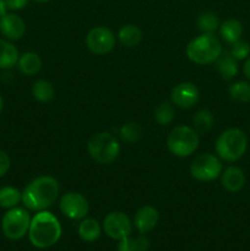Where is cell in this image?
<instances>
[{"label": "cell", "instance_id": "cell-1", "mask_svg": "<svg viewBox=\"0 0 250 251\" xmlns=\"http://www.w3.org/2000/svg\"><path fill=\"white\" fill-rule=\"evenodd\" d=\"M59 196L58 180L53 176H42L33 179L22 191V202L31 211H44L50 207Z\"/></svg>", "mask_w": 250, "mask_h": 251}, {"label": "cell", "instance_id": "cell-2", "mask_svg": "<svg viewBox=\"0 0 250 251\" xmlns=\"http://www.w3.org/2000/svg\"><path fill=\"white\" fill-rule=\"evenodd\" d=\"M61 225L58 218L49 211H39L32 217L28 229V239L37 249H48L59 242Z\"/></svg>", "mask_w": 250, "mask_h": 251}, {"label": "cell", "instance_id": "cell-3", "mask_svg": "<svg viewBox=\"0 0 250 251\" xmlns=\"http://www.w3.org/2000/svg\"><path fill=\"white\" fill-rule=\"evenodd\" d=\"M223 48L215 33H201L186 46V56L189 60L199 65L215 63Z\"/></svg>", "mask_w": 250, "mask_h": 251}, {"label": "cell", "instance_id": "cell-4", "mask_svg": "<svg viewBox=\"0 0 250 251\" xmlns=\"http://www.w3.org/2000/svg\"><path fill=\"white\" fill-rule=\"evenodd\" d=\"M216 153L225 162H237L248 149V137L237 127L225 130L216 140Z\"/></svg>", "mask_w": 250, "mask_h": 251}, {"label": "cell", "instance_id": "cell-5", "mask_svg": "<svg viewBox=\"0 0 250 251\" xmlns=\"http://www.w3.org/2000/svg\"><path fill=\"white\" fill-rule=\"evenodd\" d=\"M87 152L96 163L110 164L119 156L120 145L109 132H98L88 140Z\"/></svg>", "mask_w": 250, "mask_h": 251}, {"label": "cell", "instance_id": "cell-6", "mask_svg": "<svg viewBox=\"0 0 250 251\" xmlns=\"http://www.w3.org/2000/svg\"><path fill=\"white\" fill-rule=\"evenodd\" d=\"M200 137L194 127L186 125L175 126L167 137V146L175 157H189L198 150Z\"/></svg>", "mask_w": 250, "mask_h": 251}, {"label": "cell", "instance_id": "cell-7", "mask_svg": "<svg viewBox=\"0 0 250 251\" xmlns=\"http://www.w3.org/2000/svg\"><path fill=\"white\" fill-rule=\"evenodd\" d=\"M28 211L22 207L10 208L1 221V229L5 237L11 240H19L28 233L31 225Z\"/></svg>", "mask_w": 250, "mask_h": 251}, {"label": "cell", "instance_id": "cell-8", "mask_svg": "<svg viewBox=\"0 0 250 251\" xmlns=\"http://www.w3.org/2000/svg\"><path fill=\"white\" fill-rule=\"evenodd\" d=\"M190 174L199 181L216 180L222 174V162L212 153L199 154L191 162Z\"/></svg>", "mask_w": 250, "mask_h": 251}, {"label": "cell", "instance_id": "cell-9", "mask_svg": "<svg viewBox=\"0 0 250 251\" xmlns=\"http://www.w3.org/2000/svg\"><path fill=\"white\" fill-rule=\"evenodd\" d=\"M59 208L65 217L74 221H81L87 216L90 211V203L82 194L69 191L60 198Z\"/></svg>", "mask_w": 250, "mask_h": 251}, {"label": "cell", "instance_id": "cell-10", "mask_svg": "<svg viewBox=\"0 0 250 251\" xmlns=\"http://www.w3.org/2000/svg\"><path fill=\"white\" fill-rule=\"evenodd\" d=\"M86 46L91 53L104 55L115 47V36L108 27L98 26L90 29L86 36Z\"/></svg>", "mask_w": 250, "mask_h": 251}, {"label": "cell", "instance_id": "cell-11", "mask_svg": "<svg viewBox=\"0 0 250 251\" xmlns=\"http://www.w3.org/2000/svg\"><path fill=\"white\" fill-rule=\"evenodd\" d=\"M102 229L110 239L120 240L131 235L132 222L124 212L114 211V212L108 213L104 217Z\"/></svg>", "mask_w": 250, "mask_h": 251}, {"label": "cell", "instance_id": "cell-12", "mask_svg": "<svg viewBox=\"0 0 250 251\" xmlns=\"http://www.w3.org/2000/svg\"><path fill=\"white\" fill-rule=\"evenodd\" d=\"M200 92L191 82H180L171 92V102L181 109H189L199 102Z\"/></svg>", "mask_w": 250, "mask_h": 251}, {"label": "cell", "instance_id": "cell-13", "mask_svg": "<svg viewBox=\"0 0 250 251\" xmlns=\"http://www.w3.org/2000/svg\"><path fill=\"white\" fill-rule=\"evenodd\" d=\"M159 221V213L153 206H142L137 210L134 217V226L139 233L145 234L153 229Z\"/></svg>", "mask_w": 250, "mask_h": 251}, {"label": "cell", "instance_id": "cell-14", "mask_svg": "<svg viewBox=\"0 0 250 251\" xmlns=\"http://www.w3.org/2000/svg\"><path fill=\"white\" fill-rule=\"evenodd\" d=\"M0 32L11 41L22 38L26 32V24L16 14H6L0 19Z\"/></svg>", "mask_w": 250, "mask_h": 251}, {"label": "cell", "instance_id": "cell-15", "mask_svg": "<svg viewBox=\"0 0 250 251\" xmlns=\"http://www.w3.org/2000/svg\"><path fill=\"white\" fill-rule=\"evenodd\" d=\"M221 184L229 193H238L245 185V174L239 167L230 166L221 174Z\"/></svg>", "mask_w": 250, "mask_h": 251}, {"label": "cell", "instance_id": "cell-16", "mask_svg": "<svg viewBox=\"0 0 250 251\" xmlns=\"http://www.w3.org/2000/svg\"><path fill=\"white\" fill-rule=\"evenodd\" d=\"M216 69L225 80H232L239 71L238 60L230 54V51L222 50L221 55L216 59Z\"/></svg>", "mask_w": 250, "mask_h": 251}, {"label": "cell", "instance_id": "cell-17", "mask_svg": "<svg viewBox=\"0 0 250 251\" xmlns=\"http://www.w3.org/2000/svg\"><path fill=\"white\" fill-rule=\"evenodd\" d=\"M78 237L87 243H93L100 239L102 234V226L95 218H83L77 228Z\"/></svg>", "mask_w": 250, "mask_h": 251}, {"label": "cell", "instance_id": "cell-18", "mask_svg": "<svg viewBox=\"0 0 250 251\" xmlns=\"http://www.w3.org/2000/svg\"><path fill=\"white\" fill-rule=\"evenodd\" d=\"M220 36L225 43L233 44L242 38L243 25L235 19H228L220 25Z\"/></svg>", "mask_w": 250, "mask_h": 251}, {"label": "cell", "instance_id": "cell-19", "mask_svg": "<svg viewBox=\"0 0 250 251\" xmlns=\"http://www.w3.org/2000/svg\"><path fill=\"white\" fill-rule=\"evenodd\" d=\"M17 66H19V70L25 75H36L42 69L41 56L37 53H33V51H27V53H24L19 58Z\"/></svg>", "mask_w": 250, "mask_h": 251}, {"label": "cell", "instance_id": "cell-20", "mask_svg": "<svg viewBox=\"0 0 250 251\" xmlns=\"http://www.w3.org/2000/svg\"><path fill=\"white\" fill-rule=\"evenodd\" d=\"M118 39L126 48H134L141 42L142 31L137 26L131 24L124 25L118 31Z\"/></svg>", "mask_w": 250, "mask_h": 251}, {"label": "cell", "instance_id": "cell-21", "mask_svg": "<svg viewBox=\"0 0 250 251\" xmlns=\"http://www.w3.org/2000/svg\"><path fill=\"white\" fill-rule=\"evenodd\" d=\"M19 50L10 42L0 39V69H11L19 61Z\"/></svg>", "mask_w": 250, "mask_h": 251}, {"label": "cell", "instance_id": "cell-22", "mask_svg": "<svg viewBox=\"0 0 250 251\" xmlns=\"http://www.w3.org/2000/svg\"><path fill=\"white\" fill-rule=\"evenodd\" d=\"M32 95H33L34 100H38L41 103L50 102L55 96V88L51 85V82L44 80H37L32 86Z\"/></svg>", "mask_w": 250, "mask_h": 251}, {"label": "cell", "instance_id": "cell-23", "mask_svg": "<svg viewBox=\"0 0 250 251\" xmlns=\"http://www.w3.org/2000/svg\"><path fill=\"white\" fill-rule=\"evenodd\" d=\"M150 248V242L145 235L139 237H125L119 240L118 251H147Z\"/></svg>", "mask_w": 250, "mask_h": 251}, {"label": "cell", "instance_id": "cell-24", "mask_svg": "<svg viewBox=\"0 0 250 251\" xmlns=\"http://www.w3.org/2000/svg\"><path fill=\"white\" fill-rule=\"evenodd\" d=\"M22 201V193L14 186L0 188V207L14 208Z\"/></svg>", "mask_w": 250, "mask_h": 251}, {"label": "cell", "instance_id": "cell-25", "mask_svg": "<svg viewBox=\"0 0 250 251\" xmlns=\"http://www.w3.org/2000/svg\"><path fill=\"white\" fill-rule=\"evenodd\" d=\"M213 125V115L210 110L201 109L193 118V127L199 135L207 134Z\"/></svg>", "mask_w": 250, "mask_h": 251}, {"label": "cell", "instance_id": "cell-26", "mask_svg": "<svg viewBox=\"0 0 250 251\" xmlns=\"http://www.w3.org/2000/svg\"><path fill=\"white\" fill-rule=\"evenodd\" d=\"M196 25L202 33H215L220 28V20L215 12L205 11L199 15Z\"/></svg>", "mask_w": 250, "mask_h": 251}, {"label": "cell", "instance_id": "cell-27", "mask_svg": "<svg viewBox=\"0 0 250 251\" xmlns=\"http://www.w3.org/2000/svg\"><path fill=\"white\" fill-rule=\"evenodd\" d=\"M230 98L239 103L250 102V82L248 81H237L233 82L228 88Z\"/></svg>", "mask_w": 250, "mask_h": 251}, {"label": "cell", "instance_id": "cell-28", "mask_svg": "<svg viewBox=\"0 0 250 251\" xmlns=\"http://www.w3.org/2000/svg\"><path fill=\"white\" fill-rule=\"evenodd\" d=\"M154 120L158 123L159 125H168L175 118V109H174V104L168 100L162 102L158 107L154 109Z\"/></svg>", "mask_w": 250, "mask_h": 251}, {"label": "cell", "instance_id": "cell-29", "mask_svg": "<svg viewBox=\"0 0 250 251\" xmlns=\"http://www.w3.org/2000/svg\"><path fill=\"white\" fill-rule=\"evenodd\" d=\"M142 135V127L139 123L130 122L120 127V139L125 144H134L139 141Z\"/></svg>", "mask_w": 250, "mask_h": 251}, {"label": "cell", "instance_id": "cell-30", "mask_svg": "<svg viewBox=\"0 0 250 251\" xmlns=\"http://www.w3.org/2000/svg\"><path fill=\"white\" fill-rule=\"evenodd\" d=\"M230 54L234 56L237 60H244L250 55V44L248 42L239 39L235 43L230 44Z\"/></svg>", "mask_w": 250, "mask_h": 251}, {"label": "cell", "instance_id": "cell-31", "mask_svg": "<svg viewBox=\"0 0 250 251\" xmlns=\"http://www.w3.org/2000/svg\"><path fill=\"white\" fill-rule=\"evenodd\" d=\"M10 166H11V161H10L9 154L0 150V178L9 172Z\"/></svg>", "mask_w": 250, "mask_h": 251}, {"label": "cell", "instance_id": "cell-32", "mask_svg": "<svg viewBox=\"0 0 250 251\" xmlns=\"http://www.w3.org/2000/svg\"><path fill=\"white\" fill-rule=\"evenodd\" d=\"M7 5V9L10 10H21L28 4V0H5Z\"/></svg>", "mask_w": 250, "mask_h": 251}, {"label": "cell", "instance_id": "cell-33", "mask_svg": "<svg viewBox=\"0 0 250 251\" xmlns=\"http://www.w3.org/2000/svg\"><path fill=\"white\" fill-rule=\"evenodd\" d=\"M243 73H244L245 77H247L248 80H250V56H248L244 65H243Z\"/></svg>", "mask_w": 250, "mask_h": 251}, {"label": "cell", "instance_id": "cell-34", "mask_svg": "<svg viewBox=\"0 0 250 251\" xmlns=\"http://www.w3.org/2000/svg\"><path fill=\"white\" fill-rule=\"evenodd\" d=\"M6 10H7V5L5 2V0H0V19H1L4 15H6Z\"/></svg>", "mask_w": 250, "mask_h": 251}, {"label": "cell", "instance_id": "cell-35", "mask_svg": "<svg viewBox=\"0 0 250 251\" xmlns=\"http://www.w3.org/2000/svg\"><path fill=\"white\" fill-rule=\"evenodd\" d=\"M2 108H4V100H2L1 95H0V113H1Z\"/></svg>", "mask_w": 250, "mask_h": 251}, {"label": "cell", "instance_id": "cell-36", "mask_svg": "<svg viewBox=\"0 0 250 251\" xmlns=\"http://www.w3.org/2000/svg\"><path fill=\"white\" fill-rule=\"evenodd\" d=\"M34 1H37V2H48V1H50V0H34Z\"/></svg>", "mask_w": 250, "mask_h": 251}]
</instances>
